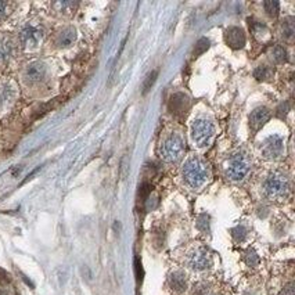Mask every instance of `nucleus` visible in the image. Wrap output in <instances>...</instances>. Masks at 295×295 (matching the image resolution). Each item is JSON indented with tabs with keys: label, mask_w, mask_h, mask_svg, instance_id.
<instances>
[{
	"label": "nucleus",
	"mask_w": 295,
	"mask_h": 295,
	"mask_svg": "<svg viewBox=\"0 0 295 295\" xmlns=\"http://www.w3.org/2000/svg\"><path fill=\"white\" fill-rule=\"evenodd\" d=\"M246 262L250 266H256L259 264V256L255 254V251L248 250L247 254H246Z\"/></svg>",
	"instance_id": "obj_26"
},
{
	"label": "nucleus",
	"mask_w": 295,
	"mask_h": 295,
	"mask_svg": "<svg viewBox=\"0 0 295 295\" xmlns=\"http://www.w3.org/2000/svg\"><path fill=\"white\" fill-rule=\"evenodd\" d=\"M232 236L236 241H242L247 237V230L244 229L242 226H238V228H234L232 230Z\"/></svg>",
	"instance_id": "obj_25"
},
{
	"label": "nucleus",
	"mask_w": 295,
	"mask_h": 295,
	"mask_svg": "<svg viewBox=\"0 0 295 295\" xmlns=\"http://www.w3.org/2000/svg\"><path fill=\"white\" fill-rule=\"evenodd\" d=\"M190 110V98L183 93H175L169 100V111L176 118H184Z\"/></svg>",
	"instance_id": "obj_9"
},
{
	"label": "nucleus",
	"mask_w": 295,
	"mask_h": 295,
	"mask_svg": "<svg viewBox=\"0 0 295 295\" xmlns=\"http://www.w3.org/2000/svg\"><path fill=\"white\" fill-rule=\"evenodd\" d=\"M169 284H170L172 290H175L178 292H182L187 287L186 277L180 272H175V273H172L170 277H169Z\"/></svg>",
	"instance_id": "obj_14"
},
{
	"label": "nucleus",
	"mask_w": 295,
	"mask_h": 295,
	"mask_svg": "<svg viewBox=\"0 0 295 295\" xmlns=\"http://www.w3.org/2000/svg\"><path fill=\"white\" fill-rule=\"evenodd\" d=\"M12 54V40L6 36H0V64L6 62Z\"/></svg>",
	"instance_id": "obj_15"
},
{
	"label": "nucleus",
	"mask_w": 295,
	"mask_h": 295,
	"mask_svg": "<svg viewBox=\"0 0 295 295\" xmlns=\"http://www.w3.org/2000/svg\"><path fill=\"white\" fill-rule=\"evenodd\" d=\"M280 295H294V286H292V283H290Z\"/></svg>",
	"instance_id": "obj_29"
},
{
	"label": "nucleus",
	"mask_w": 295,
	"mask_h": 295,
	"mask_svg": "<svg viewBox=\"0 0 295 295\" xmlns=\"http://www.w3.org/2000/svg\"><path fill=\"white\" fill-rule=\"evenodd\" d=\"M208 178H210V168L202 158L194 156L187 160L183 168V180L187 186L197 190L204 186Z\"/></svg>",
	"instance_id": "obj_1"
},
{
	"label": "nucleus",
	"mask_w": 295,
	"mask_h": 295,
	"mask_svg": "<svg viewBox=\"0 0 295 295\" xmlns=\"http://www.w3.org/2000/svg\"><path fill=\"white\" fill-rule=\"evenodd\" d=\"M284 148L283 138L277 134H272L269 138H266L262 144V156L266 158V160H277V158L282 157Z\"/></svg>",
	"instance_id": "obj_7"
},
{
	"label": "nucleus",
	"mask_w": 295,
	"mask_h": 295,
	"mask_svg": "<svg viewBox=\"0 0 295 295\" xmlns=\"http://www.w3.org/2000/svg\"><path fill=\"white\" fill-rule=\"evenodd\" d=\"M251 30H252L254 36L258 39L259 42H265L270 38V32L266 28V25L260 24V22H252L251 24Z\"/></svg>",
	"instance_id": "obj_16"
},
{
	"label": "nucleus",
	"mask_w": 295,
	"mask_h": 295,
	"mask_svg": "<svg viewBox=\"0 0 295 295\" xmlns=\"http://www.w3.org/2000/svg\"><path fill=\"white\" fill-rule=\"evenodd\" d=\"M160 152H161V158L165 162H178L183 157V152H184V140L182 138L180 134L172 133L170 136L164 140Z\"/></svg>",
	"instance_id": "obj_5"
},
{
	"label": "nucleus",
	"mask_w": 295,
	"mask_h": 295,
	"mask_svg": "<svg viewBox=\"0 0 295 295\" xmlns=\"http://www.w3.org/2000/svg\"><path fill=\"white\" fill-rule=\"evenodd\" d=\"M210 48V40L206 39V38H202V39H200L197 44H196V48H194V56L197 57V56H201L202 53H205L206 50Z\"/></svg>",
	"instance_id": "obj_22"
},
{
	"label": "nucleus",
	"mask_w": 295,
	"mask_h": 295,
	"mask_svg": "<svg viewBox=\"0 0 295 295\" xmlns=\"http://www.w3.org/2000/svg\"><path fill=\"white\" fill-rule=\"evenodd\" d=\"M288 108H290L288 102H286V104H282V107L277 110V115H278V116H282V114H283V112H284V115H286V114H287V111H288Z\"/></svg>",
	"instance_id": "obj_28"
},
{
	"label": "nucleus",
	"mask_w": 295,
	"mask_h": 295,
	"mask_svg": "<svg viewBox=\"0 0 295 295\" xmlns=\"http://www.w3.org/2000/svg\"><path fill=\"white\" fill-rule=\"evenodd\" d=\"M20 43L24 48L32 50L36 48L43 39V30L36 25H25L22 30H20Z\"/></svg>",
	"instance_id": "obj_6"
},
{
	"label": "nucleus",
	"mask_w": 295,
	"mask_h": 295,
	"mask_svg": "<svg viewBox=\"0 0 295 295\" xmlns=\"http://www.w3.org/2000/svg\"><path fill=\"white\" fill-rule=\"evenodd\" d=\"M134 274H136V280L138 283L143 280V276H144V270H143V265H142V260L136 256L134 258Z\"/></svg>",
	"instance_id": "obj_24"
},
{
	"label": "nucleus",
	"mask_w": 295,
	"mask_h": 295,
	"mask_svg": "<svg viewBox=\"0 0 295 295\" xmlns=\"http://www.w3.org/2000/svg\"><path fill=\"white\" fill-rule=\"evenodd\" d=\"M273 75V71H272L269 66H258L255 71H254V76L258 79V80H268V79L272 78Z\"/></svg>",
	"instance_id": "obj_20"
},
{
	"label": "nucleus",
	"mask_w": 295,
	"mask_h": 295,
	"mask_svg": "<svg viewBox=\"0 0 295 295\" xmlns=\"http://www.w3.org/2000/svg\"><path fill=\"white\" fill-rule=\"evenodd\" d=\"M215 136V125L205 118H197L192 124V140L200 148H205L211 144Z\"/></svg>",
	"instance_id": "obj_4"
},
{
	"label": "nucleus",
	"mask_w": 295,
	"mask_h": 295,
	"mask_svg": "<svg viewBox=\"0 0 295 295\" xmlns=\"http://www.w3.org/2000/svg\"><path fill=\"white\" fill-rule=\"evenodd\" d=\"M7 10V3L6 2H0V20L4 17V14H6Z\"/></svg>",
	"instance_id": "obj_30"
},
{
	"label": "nucleus",
	"mask_w": 295,
	"mask_h": 295,
	"mask_svg": "<svg viewBox=\"0 0 295 295\" xmlns=\"http://www.w3.org/2000/svg\"><path fill=\"white\" fill-rule=\"evenodd\" d=\"M46 74H48L46 66L40 61H35L26 66L24 71V79L28 84H36L46 78Z\"/></svg>",
	"instance_id": "obj_8"
},
{
	"label": "nucleus",
	"mask_w": 295,
	"mask_h": 295,
	"mask_svg": "<svg viewBox=\"0 0 295 295\" xmlns=\"http://www.w3.org/2000/svg\"><path fill=\"white\" fill-rule=\"evenodd\" d=\"M264 7H265V12H268V16H270V17H277V16H278V12H280V3L276 2V0L265 2V3H264Z\"/></svg>",
	"instance_id": "obj_21"
},
{
	"label": "nucleus",
	"mask_w": 295,
	"mask_h": 295,
	"mask_svg": "<svg viewBox=\"0 0 295 295\" xmlns=\"http://www.w3.org/2000/svg\"><path fill=\"white\" fill-rule=\"evenodd\" d=\"M270 110L268 107H258L250 114V128L252 132H258L259 129L265 126V124L270 120Z\"/></svg>",
	"instance_id": "obj_10"
},
{
	"label": "nucleus",
	"mask_w": 295,
	"mask_h": 295,
	"mask_svg": "<svg viewBox=\"0 0 295 295\" xmlns=\"http://www.w3.org/2000/svg\"><path fill=\"white\" fill-rule=\"evenodd\" d=\"M224 40L229 44L230 48H242L246 46V42H247V38H246V34L244 30L238 28V26H230L229 30H226L224 34Z\"/></svg>",
	"instance_id": "obj_12"
},
{
	"label": "nucleus",
	"mask_w": 295,
	"mask_h": 295,
	"mask_svg": "<svg viewBox=\"0 0 295 295\" xmlns=\"http://www.w3.org/2000/svg\"><path fill=\"white\" fill-rule=\"evenodd\" d=\"M75 40H76V30H74V28H66V30H62L57 35L56 43H57L58 48H68Z\"/></svg>",
	"instance_id": "obj_13"
},
{
	"label": "nucleus",
	"mask_w": 295,
	"mask_h": 295,
	"mask_svg": "<svg viewBox=\"0 0 295 295\" xmlns=\"http://www.w3.org/2000/svg\"><path fill=\"white\" fill-rule=\"evenodd\" d=\"M270 58L276 64H283V62H286L287 61V52H286V48H282V46L273 48L270 52Z\"/></svg>",
	"instance_id": "obj_17"
},
{
	"label": "nucleus",
	"mask_w": 295,
	"mask_h": 295,
	"mask_svg": "<svg viewBox=\"0 0 295 295\" xmlns=\"http://www.w3.org/2000/svg\"><path fill=\"white\" fill-rule=\"evenodd\" d=\"M12 97H14V90H12V88H10L8 84L0 86V106L8 104V102L12 100Z\"/></svg>",
	"instance_id": "obj_19"
},
{
	"label": "nucleus",
	"mask_w": 295,
	"mask_h": 295,
	"mask_svg": "<svg viewBox=\"0 0 295 295\" xmlns=\"http://www.w3.org/2000/svg\"><path fill=\"white\" fill-rule=\"evenodd\" d=\"M151 190H152L151 184H148V183H143V184H142V187H140V192H138L140 198L143 200V201H146V200H147V197L150 196Z\"/></svg>",
	"instance_id": "obj_27"
},
{
	"label": "nucleus",
	"mask_w": 295,
	"mask_h": 295,
	"mask_svg": "<svg viewBox=\"0 0 295 295\" xmlns=\"http://www.w3.org/2000/svg\"><path fill=\"white\" fill-rule=\"evenodd\" d=\"M290 188L288 178L283 172H273L264 183V193L268 198L280 200L287 196Z\"/></svg>",
	"instance_id": "obj_3"
},
{
	"label": "nucleus",
	"mask_w": 295,
	"mask_h": 295,
	"mask_svg": "<svg viewBox=\"0 0 295 295\" xmlns=\"http://www.w3.org/2000/svg\"><path fill=\"white\" fill-rule=\"evenodd\" d=\"M157 76L158 71H152L151 74H148V76H147L144 84H143V94H147V93L150 92V89L154 86L156 80H157Z\"/></svg>",
	"instance_id": "obj_23"
},
{
	"label": "nucleus",
	"mask_w": 295,
	"mask_h": 295,
	"mask_svg": "<svg viewBox=\"0 0 295 295\" xmlns=\"http://www.w3.org/2000/svg\"><path fill=\"white\" fill-rule=\"evenodd\" d=\"M280 32H282V36H283L284 39H291V38L294 36V20H284L283 22H282V26H280Z\"/></svg>",
	"instance_id": "obj_18"
},
{
	"label": "nucleus",
	"mask_w": 295,
	"mask_h": 295,
	"mask_svg": "<svg viewBox=\"0 0 295 295\" xmlns=\"http://www.w3.org/2000/svg\"><path fill=\"white\" fill-rule=\"evenodd\" d=\"M211 265V256L208 251L205 250H196L190 256H188V266L194 270H205Z\"/></svg>",
	"instance_id": "obj_11"
},
{
	"label": "nucleus",
	"mask_w": 295,
	"mask_h": 295,
	"mask_svg": "<svg viewBox=\"0 0 295 295\" xmlns=\"http://www.w3.org/2000/svg\"><path fill=\"white\" fill-rule=\"evenodd\" d=\"M251 166H252V161H251V157L248 154L247 151L240 150L234 152L232 158L228 162V166H226V178L229 180L234 182V183H238V182H242L250 174L251 170Z\"/></svg>",
	"instance_id": "obj_2"
}]
</instances>
